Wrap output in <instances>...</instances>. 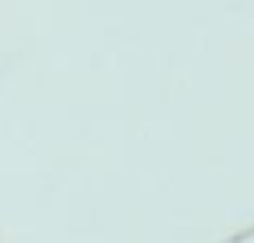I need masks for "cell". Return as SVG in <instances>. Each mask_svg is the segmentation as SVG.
Returning <instances> with one entry per match:
<instances>
[]
</instances>
